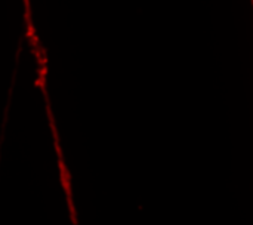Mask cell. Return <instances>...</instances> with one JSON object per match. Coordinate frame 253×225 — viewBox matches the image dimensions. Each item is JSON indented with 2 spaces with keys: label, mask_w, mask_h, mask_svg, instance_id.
<instances>
[{
  "label": "cell",
  "mask_w": 253,
  "mask_h": 225,
  "mask_svg": "<svg viewBox=\"0 0 253 225\" xmlns=\"http://www.w3.org/2000/svg\"><path fill=\"white\" fill-rule=\"evenodd\" d=\"M24 6H25V13H31V7H30V0H24Z\"/></svg>",
  "instance_id": "cell-2"
},
{
  "label": "cell",
  "mask_w": 253,
  "mask_h": 225,
  "mask_svg": "<svg viewBox=\"0 0 253 225\" xmlns=\"http://www.w3.org/2000/svg\"><path fill=\"white\" fill-rule=\"evenodd\" d=\"M49 116V122H50V129H52V135H53V145H55V151H56V157H58V169H59V181L62 185V190L65 193V199H67V205L70 209V218L73 221V224H77V218H76V209H74V203H73V190H71V174L65 165L64 160V154L59 145V136L56 132V126L53 122V114L47 113Z\"/></svg>",
  "instance_id": "cell-1"
}]
</instances>
